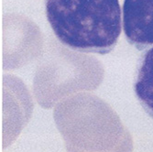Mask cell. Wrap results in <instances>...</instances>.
<instances>
[{"mask_svg":"<svg viewBox=\"0 0 153 152\" xmlns=\"http://www.w3.org/2000/svg\"><path fill=\"white\" fill-rule=\"evenodd\" d=\"M51 29L73 50L108 54L122 30L119 0H45Z\"/></svg>","mask_w":153,"mask_h":152,"instance_id":"obj_1","label":"cell"},{"mask_svg":"<svg viewBox=\"0 0 153 152\" xmlns=\"http://www.w3.org/2000/svg\"><path fill=\"white\" fill-rule=\"evenodd\" d=\"M123 30L128 42L137 50L153 46V0H124Z\"/></svg>","mask_w":153,"mask_h":152,"instance_id":"obj_2","label":"cell"},{"mask_svg":"<svg viewBox=\"0 0 153 152\" xmlns=\"http://www.w3.org/2000/svg\"><path fill=\"white\" fill-rule=\"evenodd\" d=\"M134 92L146 113L153 118V46L147 49L138 60Z\"/></svg>","mask_w":153,"mask_h":152,"instance_id":"obj_3","label":"cell"}]
</instances>
